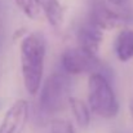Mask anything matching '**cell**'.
<instances>
[{
	"mask_svg": "<svg viewBox=\"0 0 133 133\" xmlns=\"http://www.w3.org/2000/svg\"><path fill=\"white\" fill-rule=\"evenodd\" d=\"M115 53L119 61L128 62L133 58V30L123 29L115 42Z\"/></svg>",
	"mask_w": 133,
	"mask_h": 133,
	"instance_id": "8",
	"label": "cell"
},
{
	"mask_svg": "<svg viewBox=\"0 0 133 133\" xmlns=\"http://www.w3.org/2000/svg\"><path fill=\"white\" fill-rule=\"evenodd\" d=\"M61 66L69 75L94 72L101 67L98 56L89 53L82 46L69 48L61 56Z\"/></svg>",
	"mask_w": 133,
	"mask_h": 133,
	"instance_id": "5",
	"label": "cell"
},
{
	"mask_svg": "<svg viewBox=\"0 0 133 133\" xmlns=\"http://www.w3.org/2000/svg\"><path fill=\"white\" fill-rule=\"evenodd\" d=\"M44 12L52 27H59L63 22V6L59 0H45Z\"/></svg>",
	"mask_w": 133,
	"mask_h": 133,
	"instance_id": "9",
	"label": "cell"
},
{
	"mask_svg": "<svg viewBox=\"0 0 133 133\" xmlns=\"http://www.w3.org/2000/svg\"><path fill=\"white\" fill-rule=\"evenodd\" d=\"M71 79L67 72L57 71L50 74L45 79L40 88L39 97V111L44 116L53 115L62 111L70 102Z\"/></svg>",
	"mask_w": 133,
	"mask_h": 133,
	"instance_id": "2",
	"label": "cell"
},
{
	"mask_svg": "<svg viewBox=\"0 0 133 133\" xmlns=\"http://www.w3.org/2000/svg\"><path fill=\"white\" fill-rule=\"evenodd\" d=\"M30 107L25 99L16 101L0 123V133H22L29 120Z\"/></svg>",
	"mask_w": 133,
	"mask_h": 133,
	"instance_id": "6",
	"label": "cell"
},
{
	"mask_svg": "<svg viewBox=\"0 0 133 133\" xmlns=\"http://www.w3.org/2000/svg\"><path fill=\"white\" fill-rule=\"evenodd\" d=\"M103 39V30L90 21L83 23L78 31V44L83 49L88 50L89 53L98 56L99 46Z\"/></svg>",
	"mask_w": 133,
	"mask_h": 133,
	"instance_id": "7",
	"label": "cell"
},
{
	"mask_svg": "<svg viewBox=\"0 0 133 133\" xmlns=\"http://www.w3.org/2000/svg\"><path fill=\"white\" fill-rule=\"evenodd\" d=\"M3 44V25H1V3H0V49Z\"/></svg>",
	"mask_w": 133,
	"mask_h": 133,
	"instance_id": "14",
	"label": "cell"
},
{
	"mask_svg": "<svg viewBox=\"0 0 133 133\" xmlns=\"http://www.w3.org/2000/svg\"><path fill=\"white\" fill-rule=\"evenodd\" d=\"M88 102L90 110L103 119L115 118L119 112L114 89L107 78L98 71L92 72L88 79Z\"/></svg>",
	"mask_w": 133,
	"mask_h": 133,
	"instance_id": "3",
	"label": "cell"
},
{
	"mask_svg": "<svg viewBox=\"0 0 133 133\" xmlns=\"http://www.w3.org/2000/svg\"><path fill=\"white\" fill-rule=\"evenodd\" d=\"M69 106L72 111V115H74L78 125L80 128H87L89 125V123H90V114H89L87 105L79 98L70 97Z\"/></svg>",
	"mask_w": 133,
	"mask_h": 133,
	"instance_id": "10",
	"label": "cell"
},
{
	"mask_svg": "<svg viewBox=\"0 0 133 133\" xmlns=\"http://www.w3.org/2000/svg\"><path fill=\"white\" fill-rule=\"evenodd\" d=\"M106 0H92L89 4L88 19L102 30H112L124 23L133 21V12L131 8H111Z\"/></svg>",
	"mask_w": 133,
	"mask_h": 133,
	"instance_id": "4",
	"label": "cell"
},
{
	"mask_svg": "<svg viewBox=\"0 0 133 133\" xmlns=\"http://www.w3.org/2000/svg\"><path fill=\"white\" fill-rule=\"evenodd\" d=\"M115 133H120V132H115Z\"/></svg>",
	"mask_w": 133,
	"mask_h": 133,
	"instance_id": "16",
	"label": "cell"
},
{
	"mask_svg": "<svg viewBox=\"0 0 133 133\" xmlns=\"http://www.w3.org/2000/svg\"><path fill=\"white\" fill-rule=\"evenodd\" d=\"M106 1H109L112 6H116V8H125L128 0H106Z\"/></svg>",
	"mask_w": 133,
	"mask_h": 133,
	"instance_id": "13",
	"label": "cell"
},
{
	"mask_svg": "<svg viewBox=\"0 0 133 133\" xmlns=\"http://www.w3.org/2000/svg\"><path fill=\"white\" fill-rule=\"evenodd\" d=\"M50 133H75V129L69 120L54 119L50 122Z\"/></svg>",
	"mask_w": 133,
	"mask_h": 133,
	"instance_id": "12",
	"label": "cell"
},
{
	"mask_svg": "<svg viewBox=\"0 0 133 133\" xmlns=\"http://www.w3.org/2000/svg\"><path fill=\"white\" fill-rule=\"evenodd\" d=\"M16 4L30 19H36L44 9L42 0H16Z\"/></svg>",
	"mask_w": 133,
	"mask_h": 133,
	"instance_id": "11",
	"label": "cell"
},
{
	"mask_svg": "<svg viewBox=\"0 0 133 133\" xmlns=\"http://www.w3.org/2000/svg\"><path fill=\"white\" fill-rule=\"evenodd\" d=\"M45 53L46 43L40 34H29L21 43V72L25 88L32 96L42 88Z\"/></svg>",
	"mask_w": 133,
	"mask_h": 133,
	"instance_id": "1",
	"label": "cell"
},
{
	"mask_svg": "<svg viewBox=\"0 0 133 133\" xmlns=\"http://www.w3.org/2000/svg\"><path fill=\"white\" fill-rule=\"evenodd\" d=\"M129 112H131V118L133 120V99L129 102Z\"/></svg>",
	"mask_w": 133,
	"mask_h": 133,
	"instance_id": "15",
	"label": "cell"
}]
</instances>
